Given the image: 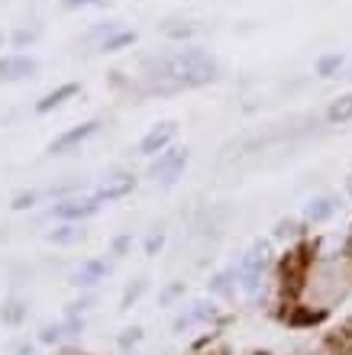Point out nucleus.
<instances>
[{
	"instance_id": "f257e3e1",
	"label": "nucleus",
	"mask_w": 352,
	"mask_h": 355,
	"mask_svg": "<svg viewBox=\"0 0 352 355\" xmlns=\"http://www.w3.org/2000/svg\"><path fill=\"white\" fill-rule=\"evenodd\" d=\"M217 62L201 49H181V52H168V55L146 58V75H149V94H178L185 87L210 85L217 78Z\"/></svg>"
},
{
	"instance_id": "f03ea898",
	"label": "nucleus",
	"mask_w": 352,
	"mask_h": 355,
	"mask_svg": "<svg viewBox=\"0 0 352 355\" xmlns=\"http://www.w3.org/2000/svg\"><path fill=\"white\" fill-rule=\"evenodd\" d=\"M187 165V149H165L158 152V159L152 162V171L149 175L156 178V181H162V184H175L178 178H181V171H185Z\"/></svg>"
},
{
	"instance_id": "7ed1b4c3",
	"label": "nucleus",
	"mask_w": 352,
	"mask_h": 355,
	"mask_svg": "<svg viewBox=\"0 0 352 355\" xmlns=\"http://www.w3.org/2000/svg\"><path fill=\"white\" fill-rule=\"evenodd\" d=\"M262 271H265V252H259V249H252V252L242 255L240 265L233 268V278L240 281V288L246 291V294H252V291L259 288Z\"/></svg>"
},
{
	"instance_id": "20e7f679",
	"label": "nucleus",
	"mask_w": 352,
	"mask_h": 355,
	"mask_svg": "<svg viewBox=\"0 0 352 355\" xmlns=\"http://www.w3.org/2000/svg\"><path fill=\"white\" fill-rule=\"evenodd\" d=\"M101 210V197H74V200H62V204L52 210L58 220H87Z\"/></svg>"
},
{
	"instance_id": "39448f33",
	"label": "nucleus",
	"mask_w": 352,
	"mask_h": 355,
	"mask_svg": "<svg viewBox=\"0 0 352 355\" xmlns=\"http://www.w3.org/2000/svg\"><path fill=\"white\" fill-rule=\"evenodd\" d=\"M101 130V123L97 120H91V123H81V126H74V130H68V132H62L52 146H49V152L52 155H65V152H72L74 146H81L84 139H91L94 132Z\"/></svg>"
},
{
	"instance_id": "423d86ee",
	"label": "nucleus",
	"mask_w": 352,
	"mask_h": 355,
	"mask_svg": "<svg viewBox=\"0 0 352 355\" xmlns=\"http://www.w3.org/2000/svg\"><path fill=\"white\" fill-rule=\"evenodd\" d=\"M39 62L29 55H3L0 58V81H23V78L36 75Z\"/></svg>"
},
{
	"instance_id": "0eeeda50",
	"label": "nucleus",
	"mask_w": 352,
	"mask_h": 355,
	"mask_svg": "<svg viewBox=\"0 0 352 355\" xmlns=\"http://www.w3.org/2000/svg\"><path fill=\"white\" fill-rule=\"evenodd\" d=\"M171 136H175V123H158V126H152L146 132V139L140 142V152L142 155H158V152H165Z\"/></svg>"
},
{
	"instance_id": "6e6552de",
	"label": "nucleus",
	"mask_w": 352,
	"mask_h": 355,
	"mask_svg": "<svg viewBox=\"0 0 352 355\" xmlns=\"http://www.w3.org/2000/svg\"><path fill=\"white\" fill-rule=\"evenodd\" d=\"M136 187V178L133 175H113V178H107L101 187H97V197L101 200H117V197H126Z\"/></svg>"
},
{
	"instance_id": "1a4fd4ad",
	"label": "nucleus",
	"mask_w": 352,
	"mask_h": 355,
	"mask_svg": "<svg viewBox=\"0 0 352 355\" xmlns=\"http://www.w3.org/2000/svg\"><path fill=\"white\" fill-rule=\"evenodd\" d=\"M107 275V265L101 262V259H91V262H84L81 268L72 271V284H78V288H91V284H97V281Z\"/></svg>"
},
{
	"instance_id": "9d476101",
	"label": "nucleus",
	"mask_w": 352,
	"mask_h": 355,
	"mask_svg": "<svg viewBox=\"0 0 352 355\" xmlns=\"http://www.w3.org/2000/svg\"><path fill=\"white\" fill-rule=\"evenodd\" d=\"M336 197H317V200H310L304 210V220L307 223H324V220H330V216L336 214Z\"/></svg>"
},
{
	"instance_id": "9b49d317",
	"label": "nucleus",
	"mask_w": 352,
	"mask_h": 355,
	"mask_svg": "<svg viewBox=\"0 0 352 355\" xmlns=\"http://www.w3.org/2000/svg\"><path fill=\"white\" fill-rule=\"evenodd\" d=\"M78 94V85L74 81H68V85H62V87H56V91H49L42 101L36 103V113H49V110H56V107H62V103L68 101V97H74Z\"/></svg>"
},
{
	"instance_id": "f8f14e48",
	"label": "nucleus",
	"mask_w": 352,
	"mask_h": 355,
	"mask_svg": "<svg viewBox=\"0 0 352 355\" xmlns=\"http://www.w3.org/2000/svg\"><path fill=\"white\" fill-rule=\"evenodd\" d=\"M213 317V304H194V307L187 310V313H181V317L175 320V333H181V329H191L194 323H204V320Z\"/></svg>"
},
{
	"instance_id": "ddd939ff",
	"label": "nucleus",
	"mask_w": 352,
	"mask_h": 355,
	"mask_svg": "<svg viewBox=\"0 0 352 355\" xmlns=\"http://www.w3.org/2000/svg\"><path fill=\"white\" fill-rule=\"evenodd\" d=\"M326 120L340 126V123H349L352 120V91L349 94H340L330 107H326Z\"/></svg>"
},
{
	"instance_id": "4468645a",
	"label": "nucleus",
	"mask_w": 352,
	"mask_h": 355,
	"mask_svg": "<svg viewBox=\"0 0 352 355\" xmlns=\"http://www.w3.org/2000/svg\"><path fill=\"white\" fill-rule=\"evenodd\" d=\"M133 42H136V33H133V29H117V33H110V36L97 46V52H120V49L133 46Z\"/></svg>"
},
{
	"instance_id": "2eb2a0df",
	"label": "nucleus",
	"mask_w": 352,
	"mask_h": 355,
	"mask_svg": "<svg viewBox=\"0 0 352 355\" xmlns=\"http://www.w3.org/2000/svg\"><path fill=\"white\" fill-rule=\"evenodd\" d=\"M343 62H346V58L340 55V52H330V55H324L320 62H317V75H320V78H333L336 71L343 68Z\"/></svg>"
},
{
	"instance_id": "dca6fc26",
	"label": "nucleus",
	"mask_w": 352,
	"mask_h": 355,
	"mask_svg": "<svg viewBox=\"0 0 352 355\" xmlns=\"http://www.w3.org/2000/svg\"><path fill=\"white\" fill-rule=\"evenodd\" d=\"M162 33L171 39H187V36H194L197 26H191V23H178V19H168L165 26H162Z\"/></svg>"
},
{
	"instance_id": "f3484780",
	"label": "nucleus",
	"mask_w": 352,
	"mask_h": 355,
	"mask_svg": "<svg viewBox=\"0 0 352 355\" xmlns=\"http://www.w3.org/2000/svg\"><path fill=\"white\" fill-rule=\"evenodd\" d=\"M84 236V230H74V226H62V230H56V233H49V239L52 243H58V245H72V243H78Z\"/></svg>"
},
{
	"instance_id": "a211bd4d",
	"label": "nucleus",
	"mask_w": 352,
	"mask_h": 355,
	"mask_svg": "<svg viewBox=\"0 0 352 355\" xmlns=\"http://www.w3.org/2000/svg\"><path fill=\"white\" fill-rule=\"evenodd\" d=\"M117 29H120L117 23H101V26H94L91 33H87V42H94V39H101L103 42V39L110 36V33H117Z\"/></svg>"
},
{
	"instance_id": "6ab92c4d",
	"label": "nucleus",
	"mask_w": 352,
	"mask_h": 355,
	"mask_svg": "<svg viewBox=\"0 0 352 355\" xmlns=\"http://www.w3.org/2000/svg\"><path fill=\"white\" fill-rule=\"evenodd\" d=\"M33 39H36V29H19L17 36H13V42H17V46H26Z\"/></svg>"
},
{
	"instance_id": "aec40b11",
	"label": "nucleus",
	"mask_w": 352,
	"mask_h": 355,
	"mask_svg": "<svg viewBox=\"0 0 352 355\" xmlns=\"http://www.w3.org/2000/svg\"><path fill=\"white\" fill-rule=\"evenodd\" d=\"M142 288H146V284H142V281H140L136 288H130V291H126V297H123V307H130V300H136V297H140V294H142Z\"/></svg>"
},
{
	"instance_id": "412c9836",
	"label": "nucleus",
	"mask_w": 352,
	"mask_h": 355,
	"mask_svg": "<svg viewBox=\"0 0 352 355\" xmlns=\"http://www.w3.org/2000/svg\"><path fill=\"white\" fill-rule=\"evenodd\" d=\"M62 3H65V7H94V3H103V0H62Z\"/></svg>"
},
{
	"instance_id": "4be33fe9",
	"label": "nucleus",
	"mask_w": 352,
	"mask_h": 355,
	"mask_svg": "<svg viewBox=\"0 0 352 355\" xmlns=\"http://www.w3.org/2000/svg\"><path fill=\"white\" fill-rule=\"evenodd\" d=\"M33 200H36V194H23V197H17V204H13V207H17V210H23V207H29Z\"/></svg>"
},
{
	"instance_id": "5701e85b",
	"label": "nucleus",
	"mask_w": 352,
	"mask_h": 355,
	"mask_svg": "<svg viewBox=\"0 0 352 355\" xmlns=\"http://www.w3.org/2000/svg\"><path fill=\"white\" fill-rule=\"evenodd\" d=\"M0 49H3V33H0Z\"/></svg>"
}]
</instances>
